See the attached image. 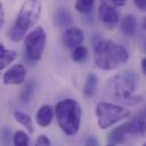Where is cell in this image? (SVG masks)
Wrapping results in <instances>:
<instances>
[{
	"label": "cell",
	"instance_id": "5",
	"mask_svg": "<svg viewBox=\"0 0 146 146\" xmlns=\"http://www.w3.org/2000/svg\"><path fill=\"white\" fill-rule=\"evenodd\" d=\"M96 116L98 127L100 129H107L117 122L128 119L130 116V112L120 105L100 102L96 105Z\"/></svg>",
	"mask_w": 146,
	"mask_h": 146
},
{
	"label": "cell",
	"instance_id": "8",
	"mask_svg": "<svg viewBox=\"0 0 146 146\" xmlns=\"http://www.w3.org/2000/svg\"><path fill=\"white\" fill-rule=\"evenodd\" d=\"M26 68L22 64H15L10 66L2 75L3 84H22L26 79Z\"/></svg>",
	"mask_w": 146,
	"mask_h": 146
},
{
	"label": "cell",
	"instance_id": "19",
	"mask_svg": "<svg viewBox=\"0 0 146 146\" xmlns=\"http://www.w3.org/2000/svg\"><path fill=\"white\" fill-rule=\"evenodd\" d=\"M88 56V50L84 46H78L74 49H72V54H71V58L76 62V63H81L83 62Z\"/></svg>",
	"mask_w": 146,
	"mask_h": 146
},
{
	"label": "cell",
	"instance_id": "12",
	"mask_svg": "<svg viewBox=\"0 0 146 146\" xmlns=\"http://www.w3.org/2000/svg\"><path fill=\"white\" fill-rule=\"evenodd\" d=\"M54 114H55V108H52V106L48 104L42 105L35 113V121L38 125L42 128L48 127L54 119Z\"/></svg>",
	"mask_w": 146,
	"mask_h": 146
},
{
	"label": "cell",
	"instance_id": "13",
	"mask_svg": "<svg viewBox=\"0 0 146 146\" xmlns=\"http://www.w3.org/2000/svg\"><path fill=\"white\" fill-rule=\"evenodd\" d=\"M121 31L127 36H133L137 31V19L132 14H128L124 17H122L120 22Z\"/></svg>",
	"mask_w": 146,
	"mask_h": 146
},
{
	"label": "cell",
	"instance_id": "2",
	"mask_svg": "<svg viewBox=\"0 0 146 146\" xmlns=\"http://www.w3.org/2000/svg\"><path fill=\"white\" fill-rule=\"evenodd\" d=\"M55 115L58 127L66 136H74L79 131L82 111L75 99L67 98L58 102L55 106Z\"/></svg>",
	"mask_w": 146,
	"mask_h": 146
},
{
	"label": "cell",
	"instance_id": "17",
	"mask_svg": "<svg viewBox=\"0 0 146 146\" xmlns=\"http://www.w3.org/2000/svg\"><path fill=\"white\" fill-rule=\"evenodd\" d=\"M14 117L19 124H22L29 131V133H33L34 127H33V121H32L30 115H27L26 113L21 112V111H15L14 112Z\"/></svg>",
	"mask_w": 146,
	"mask_h": 146
},
{
	"label": "cell",
	"instance_id": "14",
	"mask_svg": "<svg viewBox=\"0 0 146 146\" xmlns=\"http://www.w3.org/2000/svg\"><path fill=\"white\" fill-rule=\"evenodd\" d=\"M17 57V54L15 50L7 49L3 43L0 44V68L3 70L8 65H10Z\"/></svg>",
	"mask_w": 146,
	"mask_h": 146
},
{
	"label": "cell",
	"instance_id": "21",
	"mask_svg": "<svg viewBox=\"0 0 146 146\" xmlns=\"http://www.w3.org/2000/svg\"><path fill=\"white\" fill-rule=\"evenodd\" d=\"M32 92H33V83H27V84L23 88V90H22V92H21L22 102H24V103H25V102L30 100Z\"/></svg>",
	"mask_w": 146,
	"mask_h": 146
},
{
	"label": "cell",
	"instance_id": "15",
	"mask_svg": "<svg viewBox=\"0 0 146 146\" xmlns=\"http://www.w3.org/2000/svg\"><path fill=\"white\" fill-rule=\"evenodd\" d=\"M97 87H98V79L95 74H89L86 82H84V86H83V96L86 98H91L95 96L96 91H97Z\"/></svg>",
	"mask_w": 146,
	"mask_h": 146
},
{
	"label": "cell",
	"instance_id": "11",
	"mask_svg": "<svg viewBox=\"0 0 146 146\" xmlns=\"http://www.w3.org/2000/svg\"><path fill=\"white\" fill-rule=\"evenodd\" d=\"M127 135H129V130H128V124L127 122L120 124L119 127L113 128L107 136V144L110 145H120L123 144L125 141V137Z\"/></svg>",
	"mask_w": 146,
	"mask_h": 146
},
{
	"label": "cell",
	"instance_id": "16",
	"mask_svg": "<svg viewBox=\"0 0 146 146\" xmlns=\"http://www.w3.org/2000/svg\"><path fill=\"white\" fill-rule=\"evenodd\" d=\"M72 22V18H71V15L67 10L63 9V8H59L55 11L54 14V24L57 26V27H63V26H68Z\"/></svg>",
	"mask_w": 146,
	"mask_h": 146
},
{
	"label": "cell",
	"instance_id": "6",
	"mask_svg": "<svg viewBox=\"0 0 146 146\" xmlns=\"http://www.w3.org/2000/svg\"><path fill=\"white\" fill-rule=\"evenodd\" d=\"M47 41V34L41 26H36L24 38V44L27 56L32 60H39L43 54Z\"/></svg>",
	"mask_w": 146,
	"mask_h": 146
},
{
	"label": "cell",
	"instance_id": "25",
	"mask_svg": "<svg viewBox=\"0 0 146 146\" xmlns=\"http://www.w3.org/2000/svg\"><path fill=\"white\" fill-rule=\"evenodd\" d=\"M114 6H123L127 0H110Z\"/></svg>",
	"mask_w": 146,
	"mask_h": 146
},
{
	"label": "cell",
	"instance_id": "24",
	"mask_svg": "<svg viewBox=\"0 0 146 146\" xmlns=\"http://www.w3.org/2000/svg\"><path fill=\"white\" fill-rule=\"evenodd\" d=\"M140 67H141V72L146 75V57H144L141 59V64H140Z\"/></svg>",
	"mask_w": 146,
	"mask_h": 146
},
{
	"label": "cell",
	"instance_id": "28",
	"mask_svg": "<svg viewBox=\"0 0 146 146\" xmlns=\"http://www.w3.org/2000/svg\"><path fill=\"white\" fill-rule=\"evenodd\" d=\"M143 27L146 29V17H144V19H143Z\"/></svg>",
	"mask_w": 146,
	"mask_h": 146
},
{
	"label": "cell",
	"instance_id": "23",
	"mask_svg": "<svg viewBox=\"0 0 146 146\" xmlns=\"http://www.w3.org/2000/svg\"><path fill=\"white\" fill-rule=\"evenodd\" d=\"M132 1L140 11H146V0H132Z\"/></svg>",
	"mask_w": 146,
	"mask_h": 146
},
{
	"label": "cell",
	"instance_id": "26",
	"mask_svg": "<svg viewBox=\"0 0 146 146\" xmlns=\"http://www.w3.org/2000/svg\"><path fill=\"white\" fill-rule=\"evenodd\" d=\"M0 13H1V18H0V25H3V23H5V11H3V8H2V6H1V10H0Z\"/></svg>",
	"mask_w": 146,
	"mask_h": 146
},
{
	"label": "cell",
	"instance_id": "7",
	"mask_svg": "<svg viewBox=\"0 0 146 146\" xmlns=\"http://www.w3.org/2000/svg\"><path fill=\"white\" fill-rule=\"evenodd\" d=\"M98 18L105 27L113 30L120 22V13L110 0H103L98 8Z\"/></svg>",
	"mask_w": 146,
	"mask_h": 146
},
{
	"label": "cell",
	"instance_id": "22",
	"mask_svg": "<svg viewBox=\"0 0 146 146\" xmlns=\"http://www.w3.org/2000/svg\"><path fill=\"white\" fill-rule=\"evenodd\" d=\"M50 144L51 143H50L49 138L44 135H40L35 140V145H40V146H49Z\"/></svg>",
	"mask_w": 146,
	"mask_h": 146
},
{
	"label": "cell",
	"instance_id": "4",
	"mask_svg": "<svg viewBox=\"0 0 146 146\" xmlns=\"http://www.w3.org/2000/svg\"><path fill=\"white\" fill-rule=\"evenodd\" d=\"M137 81V75L132 71H123L115 75L113 79V91L115 97L128 103L140 102V97L133 96Z\"/></svg>",
	"mask_w": 146,
	"mask_h": 146
},
{
	"label": "cell",
	"instance_id": "18",
	"mask_svg": "<svg viewBox=\"0 0 146 146\" xmlns=\"http://www.w3.org/2000/svg\"><path fill=\"white\" fill-rule=\"evenodd\" d=\"M94 5H95V0H75L74 8L80 14L87 15V14L91 13Z\"/></svg>",
	"mask_w": 146,
	"mask_h": 146
},
{
	"label": "cell",
	"instance_id": "10",
	"mask_svg": "<svg viewBox=\"0 0 146 146\" xmlns=\"http://www.w3.org/2000/svg\"><path fill=\"white\" fill-rule=\"evenodd\" d=\"M63 43L70 48L74 49L75 47L80 46L84 40V33L78 27H68L63 34Z\"/></svg>",
	"mask_w": 146,
	"mask_h": 146
},
{
	"label": "cell",
	"instance_id": "3",
	"mask_svg": "<svg viewBox=\"0 0 146 146\" xmlns=\"http://www.w3.org/2000/svg\"><path fill=\"white\" fill-rule=\"evenodd\" d=\"M40 15L41 3L36 0H26L23 3L21 11L14 23V26L9 32L10 40L14 42H18L23 38H25L26 32L38 22Z\"/></svg>",
	"mask_w": 146,
	"mask_h": 146
},
{
	"label": "cell",
	"instance_id": "27",
	"mask_svg": "<svg viewBox=\"0 0 146 146\" xmlns=\"http://www.w3.org/2000/svg\"><path fill=\"white\" fill-rule=\"evenodd\" d=\"M87 145H90V144H94V145H97V140L95 139V137H90L89 138V140H87V143H86Z\"/></svg>",
	"mask_w": 146,
	"mask_h": 146
},
{
	"label": "cell",
	"instance_id": "20",
	"mask_svg": "<svg viewBox=\"0 0 146 146\" xmlns=\"http://www.w3.org/2000/svg\"><path fill=\"white\" fill-rule=\"evenodd\" d=\"M13 143L16 146H26L30 143V137L29 133H26L25 131L18 130L14 133L13 136Z\"/></svg>",
	"mask_w": 146,
	"mask_h": 146
},
{
	"label": "cell",
	"instance_id": "1",
	"mask_svg": "<svg viewBox=\"0 0 146 146\" xmlns=\"http://www.w3.org/2000/svg\"><path fill=\"white\" fill-rule=\"evenodd\" d=\"M128 58L129 54L127 49L112 40L99 41L94 50V60L96 66L105 71L120 67L127 63Z\"/></svg>",
	"mask_w": 146,
	"mask_h": 146
},
{
	"label": "cell",
	"instance_id": "9",
	"mask_svg": "<svg viewBox=\"0 0 146 146\" xmlns=\"http://www.w3.org/2000/svg\"><path fill=\"white\" fill-rule=\"evenodd\" d=\"M129 135L146 137V111L140 112L131 120L127 121Z\"/></svg>",
	"mask_w": 146,
	"mask_h": 146
}]
</instances>
